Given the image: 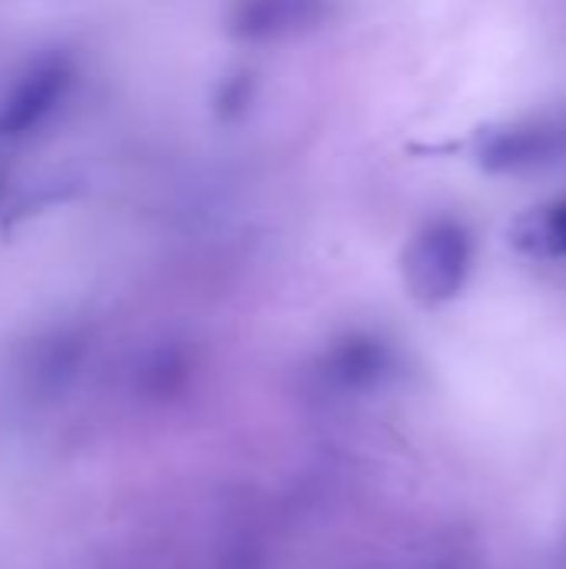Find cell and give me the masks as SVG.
Returning a JSON list of instances; mask_svg holds the SVG:
<instances>
[{
  "mask_svg": "<svg viewBox=\"0 0 566 569\" xmlns=\"http://www.w3.org/2000/svg\"><path fill=\"white\" fill-rule=\"evenodd\" d=\"M510 243L520 253L540 257V260L566 257V197L524 213L510 230Z\"/></svg>",
  "mask_w": 566,
  "mask_h": 569,
  "instance_id": "4",
  "label": "cell"
},
{
  "mask_svg": "<svg viewBox=\"0 0 566 569\" xmlns=\"http://www.w3.org/2000/svg\"><path fill=\"white\" fill-rule=\"evenodd\" d=\"M566 157V113H537L480 137L477 160L490 173H534Z\"/></svg>",
  "mask_w": 566,
  "mask_h": 569,
  "instance_id": "2",
  "label": "cell"
},
{
  "mask_svg": "<svg viewBox=\"0 0 566 569\" xmlns=\"http://www.w3.org/2000/svg\"><path fill=\"white\" fill-rule=\"evenodd\" d=\"M247 103H250V77L240 73V77H234V80L224 83V90H220V110L224 113H244Z\"/></svg>",
  "mask_w": 566,
  "mask_h": 569,
  "instance_id": "5",
  "label": "cell"
},
{
  "mask_svg": "<svg viewBox=\"0 0 566 569\" xmlns=\"http://www.w3.org/2000/svg\"><path fill=\"white\" fill-rule=\"evenodd\" d=\"M327 17V0H237L230 30L240 40L267 43L314 30Z\"/></svg>",
  "mask_w": 566,
  "mask_h": 569,
  "instance_id": "3",
  "label": "cell"
},
{
  "mask_svg": "<svg viewBox=\"0 0 566 569\" xmlns=\"http://www.w3.org/2000/svg\"><path fill=\"white\" fill-rule=\"evenodd\" d=\"M470 260H474L470 230L454 217H440L414 237L404 257L407 283L417 300L444 303L464 287L470 273Z\"/></svg>",
  "mask_w": 566,
  "mask_h": 569,
  "instance_id": "1",
  "label": "cell"
}]
</instances>
